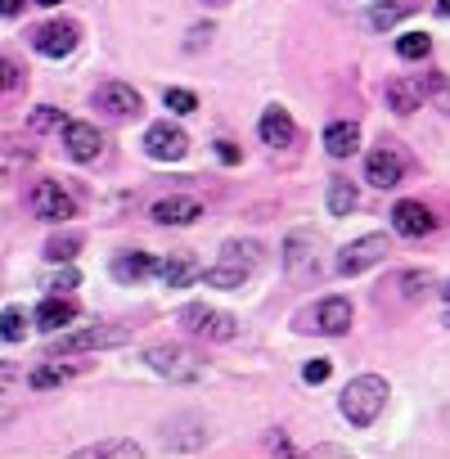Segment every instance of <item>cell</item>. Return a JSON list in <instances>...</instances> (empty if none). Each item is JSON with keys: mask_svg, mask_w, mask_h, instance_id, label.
Wrapping results in <instances>:
<instances>
[{"mask_svg": "<svg viewBox=\"0 0 450 459\" xmlns=\"http://www.w3.org/2000/svg\"><path fill=\"white\" fill-rule=\"evenodd\" d=\"M423 95L432 100V108H441V113L450 117V77H441V73H428V77H423Z\"/></svg>", "mask_w": 450, "mask_h": 459, "instance_id": "cell-28", "label": "cell"}, {"mask_svg": "<svg viewBox=\"0 0 450 459\" xmlns=\"http://www.w3.org/2000/svg\"><path fill=\"white\" fill-rule=\"evenodd\" d=\"M311 244H316V235H307V230L284 239V262H289V271H298V275H311V271H316V253H307Z\"/></svg>", "mask_w": 450, "mask_h": 459, "instance_id": "cell-19", "label": "cell"}, {"mask_svg": "<svg viewBox=\"0 0 450 459\" xmlns=\"http://www.w3.org/2000/svg\"><path fill=\"white\" fill-rule=\"evenodd\" d=\"M180 325H185L194 338H207V342L235 338V316H230V311H212V307H203V302L185 307V311H180Z\"/></svg>", "mask_w": 450, "mask_h": 459, "instance_id": "cell-3", "label": "cell"}, {"mask_svg": "<svg viewBox=\"0 0 450 459\" xmlns=\"http://www.w3.org/2000/svg\"><path fill=\"white\" fill-rule=\"evenodd\" d=\"M428 50H432V37H423V32L396 37V55H401V59H428Z\"/></svg>", "mask_w": 450, "mask_h": 459, "instance_id": "cell-29", "label": "cell"}, {"mask_svg": "<svg viewBox=\"0 0 450 459\" xmlns=\"http://www.w3.org/2000/svg\"><path fill=\"white\" fill-rule=\"evenodd\" d=\"M244 280H248V271L235 266V262H216V266L207 271V289H239Z\"/></svg>", "mask_w": 450, "mask_h": 459, "instance_id": "cell-25", "label": "cell"}, {"mask_svg": "<svg viewBox=\"0 0 450 459\" xmlns=\"http://www.w3.org/2000/svg\"><path fill=\"white\" fill-rule=\"evenodd\" d=\"M95 108H104L108 117H135L140 108H144V100H140V91L135 86H126V82H108V86H100L95 91Z\"/></svg>", "mask_w": 450, "mask_h": 459, "instance_id": "cell-8", "label": "cell"}, {"mask_svg": "<svg viewBox=\"0 0 450 459\" xmlns=\"http://www.w3.org/2000/svg\"><path fill=\"white\" fill-rule=\"evenodd\" d=\"M0 423H10V410H0Z\"/></svg>", "mask_w": 450, "mask_h": 459, "instance_id": "cell-44", "label": "cell"}, {"mask_svg": "<svg viewBox=\"0 0 450 459\" xmlns=\"http://www.w3.org/2000/svg\"><path fill=\"white\" fill-rule=\"evenodd\" d=\"M32 46H37V55H46V59H64V55L77 50V28H73V23H46V28L32 32Z\"/></svg>", "mask_w": 450, "mask_h": 459, "instance_id": "cell-11", "label": "cell"}, {"mask_svg": "<svg viewBox=\"0 0 450 459\" xmlns=\"http://www.w3.org/2000/svg\"><path fill=\"white\" fill-rule=\"evenodd\" d=\"M401 14H405V5H396V10H374V14H369V23H374V28H392Z\"/></svg>", "mask_w": 450, "mask_h": 459, "instance_id": "cell-36", "label": "cell"}, {"mask_svg": "<svg viewBox=\"0 0 450 459\" xmlns=\"http://www.w3.org/2000/svg\"><path fill=\"white\" fill-rule=\"evenodd\" d=\"M19 86H23V68H19V59L0 55V95H14Z\"/></svg>", "mask_w": 450, "mask_h": 459, "instance_id": "cell-32", "label": "cell"}, {"mask_svg": "<svg viewBox=\"0 0 450 459\" xmlns=\"http://www.w3.org/2000/svg\"><path fill=\"white\" fill-rule=\"evenodd\" d=\"M0 333H5L10 342H23V338H28V316H23L19 307H10L5 316H0Z\"/></svg>", "mask_w": 450, "mask_h": 459, "instance_id": "cell-31", "label": "cell"}, {"mask_svg": "<svg viewBox=\"0 0 450 459\" xmlns=\"http://www.w3.org/2000/svg\"><path fill=\"white\" fill-rule=\"evenodd\" d=\"M126 342V329H82V333H68V338H55L50 342V356H82V351H100V347H117Z\"/></svg>", "mask_w": 450, "mask_h": 459, "instance_id": "cell-4", "label": "cell"}, {"mask_svg": "<svg viewBox=\"0 0 450 459\" xmlns=\"http://www.w3.org/2000/svg\"><path fill=\"white\" fill-rule=\"evenodd\" d=\"M203 5H230V0H203Z\"/></svg>", "mask_w": 450, "mask_h": 459, "instance_id": "cell-43", "label": "cell"}, {"mask_svg": "<svg viewBox=\"0 0 450 459\" xmlns=\"http://www.w3.org/2000/svg\"><path fill=\"white\" fill-rule=\"evenodd\" d=\"M64 149H68L73 162H95L100 149H104V135L91 122H64Z\"/></svg>", "mask_w": 450, "mask_h": 459, "instance_id": "cell-10", "label": "cell"}, {"mask_svg": "<svg viewBox=\"0 0 450 459\" xmlns=\"http://www.w3.org/2000/svg\"><path fill=\"white\" fill-rule=\"evenodd\" d=\"M77 248H82V235H55V239L46 244V257H50V262H73Z\"/></svg>", "mask_w": 450, "mask_h": 459, "instance_id": "cell-30", "label": "cell"}, {"mask_svg": "<svg viewBox=\"0 0 450 459\" xmlns=\"http://www.w3.org/2000/svg\"><path fill=\"white\" fill-rule=\"evenodd\" d=\"M333 5H338V10H347V14H351V10L360 14V10H374L378 0H333Z\"/></svg>", "mask_w": 450, "mask_h": 459, "instance_id": "cell-39", "label": "cell"}, {"mask_svg": "<svg viewBox=\"0 0 450 459\" xmlns=\"http://www.w3.org/2000/svg\"><path fill=\"white\" fill-rule=\"evenodd\" d=\"M383 257H387V235H365L338 253V275H360V271L378 266Z\"/></svg>", "mask_w": 450, "mask_h": 459, "instance_id": "cell-5", "label": "cell"}, {"mask_svg": "<svg viewBox=\"0 0 450 459\" xmlns=\"http://www.w3.org/2000/svg\"><path fill=\"white\" fill-rule=\"evenodd\" d=\"M23 5H28V0H0V14L14 19V14H23Z\"/></svg>", "mask_w": 450, "mask_h": 459, "instance_id": "cell-41", "label": "cell"}, {"mask_svg": "<svg viewBox=\"0 0 450 459\" xmlns=\"http://www.w3.org/2000/svg\"><path fill=\"white\" fill-rule=\"evenodd\" d=\"M144 365H149L153 374L171 378V383H198V378L207 374L203 360L189 356V351H180V347H149V351H144Z\"/></svg>", "mask_w": 450, "mask_h": 459, "instance_id": "cell-2", "label": "cell"}, {"mask_svg": "<svg viewBox=\"0 0 450 459\" xmlns=\"http://www.w3.org/2000/svg\"><path fill=\"white\" fill-rule=\"evenodd\" d=\"M198 216H203L198 198H185V194L158 198V203H153V221H158V225H194Z\"/></svg>", "mask_w": 450, "mask_h": 459, "instance_id": "cell-13", "label": "cell"}, {"mask_svg": "<svg viewBox=\"0 0 450 459\" xmlns=\"http://www.w3.org/2000/svg\"><path fill=\"white\" fill-rule=\"evenodd\" d=\"M73 378V365H64V360H50V365H37L32 374H28V383L37 387V392H50V387H64Z\"/></svg>", "mask_w": 450, "mask_h": 459, "instance_id": "cell-22", "label": "cell"}, {"mask_svg": "<svg viewBox=\"0 0 450 459\" xmlns=\"http://www.w3.org/2000/svg\"><path fill=\"white\" fill-rule=\"evenodd\" d=\"M383 405H387V383L378 374H360V378H351L342 387V414L356 428H369L383 414Z\"/></svg>", "mask_w": 450, "mask_h": 459, "instance_id": "cell-1", "label": "cell"}, {"mask_svg": "<svg viewBox=\"0 0 450 459\" xmlns=\"http://www.w3.org/2000/svg\"><path fill=\"white\" fill-rule=\"evenodd\" d=\"M158 275H162L167 289H185L198 275V262H194V253H171V257L158 262Z\"/></svg>", "mask_w": 450, "mask_h": 459, "instance_id": "cell-16", "label": "cell"}, {"mask_svg": "<svg viewBox=\"0 0 450 459\" xmlns=\"http://www.w3.org/2000/svg\"><path fill=\"white\" fill-rule=\"evenodd\" d=\"M14 378H19V369H14L10 360H0V396L10 392V383H14Z\"/></svg>", "mask_w": 450, "mask_h": 459, "instance_id": "cell-37", "label": "cell"}, {"mask_svg": "<svg viewBox=\"0 0 450 459\" xmlns=\"http://www.w3.org/2000/svg\"><path fill=\"white\" fill-rule=\"evenodd\" d=\"M356 207H360V194H356V185L338 176V180L329 185V212H333V216H351Z\"/></svg>", "mask_w": 450, "mask_h": 459, "instance_id": "cell-23", "label": "cell"}, {"mask_svg": "<svg viewBox=\"0 0 450 459\" xmlns=\"http://www.w3.org/2000/svg\"><path fill=\"white\" fill-rule=\"evenodd\" d=\"M446 419H450V414H446Z\"/></svg>", "mask_w": 450, "mask_h": 459, "instance_id": "cell-48", "label": "cell"}, {"mask_svg": "<svg viewBox=\"0 0 450 459\" xmlns=\"http://www.w3.org/2000/svg\"><path fill=\"white\" fill-rule=\"evenodd\" d=\"M82 455H86V459H108V455H126V459H140L144 450H140L135 441H95V446H86Z\"/></svg>", "mask_w": 450, "mask_h": 459, "instance_id": "cell-27", "label": "cell"}, {"mask_svg": "<svg viewBox=\"0 0 450 459\" xmlns=\"http://www.w3.org/2000/svg\"><path fill=\"white\" fill-rule=\"evenodd\" d=\"M387 100H392V108H396V113H419V108H423V86H414V82L396 77V82L387 86Z\"/></svg>", "mask_w": 450, "mask_h": 459, "instance_id": "cell-21", "label": "cell"}, {"mask_svg": "<svg viewBox=\"0 0 450 459\" xmlns=\"http://www.w3.org/2000/svg\"><path fill=\"white\" fill-rule=\"evenodd\" d=\"M329 374H333V365H329V360H307V369H302V378H307V383H325Z\"/></svg>", "mask_w": 450, "mask_h": 459, "instance_id": "cell-35", "label": "cell"}, {"mask_svg": "<svg viewBox=\"0 0 450 459\" xmlns=\"http://www.w3.org/2000/svg\"><path fill=\"white\" fill-rule=\"evenodd\" d=\"M257 131H262V140H266L271 149H289V144H293V135H298V126H293V117H289L284 108H266Z\"/></svg>", "mask_w": 450, "mask_h": 459, "instance_id": "cell-15", "label": "cell"}, {"mask_svg": "<svg viewBox=\"0 0 450 459\" xmlns=\"http://www.w3.org/2000/svg\"><path fill=\"white\" fill-rule=\"evenodd\" d=\"M446 298H450V284H446Z\"/></svg>", "mask_w": 450, "mask_h": 459, "instance_id": "cell-46", "label": "cell"}, {"mask_svg": "<svg viewBox=\"0 0 450 459\" xmlns=\"http://www.w3.org/2000/svg\"><path fill=\"white\" fill-rule=\"evenodd\" d=\"M167 108L185 117V113H194V108H198V95H194V91H180V86H176V91H167Z\"/></svg>", "mask_w": 450, "mask_h": 459, "instance_id": "cell-34", "label": "cell"}, {"mask_svg": "<svg viewBox=\"0 0 450 459\" xmlns=\"http://www.w3.org/2000/svg\"><path fill=\"white\" fill-rule=\"evenodd\" d=\"M28 203H32V212H37L41 221H68V216L77 212L73 194H64V185H55V180H37L32 194H28Z\"/></svg>", "mask_w": 450, "mask_h": 459, "instance_id": "cell-7", "label": "cell"}, {"mask_svg": "<svg viewBox=\"0 0 450 459\" xmlns=\"http://www.w3.org/2000/svg\"><path fill=\"white\" fill-rule=\"evenodd\" d=\"M387 289H401V293H405V302H419V298L432 289V275H428V271H405V275H396Z\"/></svg>", "mask_w": 450, "mask_h": 459, "instance_id": "cell-26", "label": "cell"}, {"mask_svg": "<svg viewBox=\"0 0 450 459\" xmlns=\"http://www.w3.org/2000/svg\"><path fill=\"white\" fill-rule=\"evenodd\" d=\"M392 225H396V235H405V239H423V235L437 230V216H432V207L405 198V203L392 207Z\"/></svg>", "mask_w": 450, "mask_h": 459, "instance_id": "cell-9", "label": "cell"}, {"mask_svg": "<svg viewBox=\"0 0 450 459\" xmlns=\"http://www.w3.org/2000/svg\"><path fill=\"white\" fill-rule=\"evenodd\" d=\"M325 149H329L333 158H351V153L360 149V126H356V122H333V126H325Z\"/></svg>", "mask_w": 450, "mask_h": 459, "instance_id": "cell-17", "label": "cell"}, {"mask_svg": "<svg viewBox=\"0 0 450 459\" xmlns=\"http://www.w3.org/2000/svg\"><path fill=\"white\" fill-rule=\"evenodd\" d=\"M37 5H59V0H37Z\"/></svg>", "mask_w": 450, "mask_h": 459, "instance_id": "cell-45", "label": "cell"}, {"mask_svg": "<svg viewBox=\"0 0 450 459\" xmlns=\"http://www.w3.org/2000/svg\"><path fill=\"white\" fill-rule=\"evenodd\" d=\"M153 271H158V262L144 257V253H122V257H113V280H122V284H140V280H149Z\"/></svg>", "mask_w": 450, "mask_h": 459, "instance_id": "cell-18", "label": "cell"}, {"mask_svg": "<svg viewBox=\"0 0 450 459\" xmlns=\"http://www.w3.org/2000/svg\"><path fill=\"white\" fill-rule=\"evenodd\" d=\"M401 176H405V167H401V158L392 149H374L365 158V180L374 189H392V185H401Z\"/></svg>", "mask_w": 450, "mask_h": 459, "instance_id": "cell-12", "label": "cell"}, {"mask_svg": "<svg viewBox=\"0 0 450 459\" xmlns=\"http://www.w3.org/2000/svg\"><path fill=\"white\" fill-rule=\"evenodd\" d=\"M28 126H32L37 135H41V131H55V126H64V113H59V108H50V104H41V108L28 117Z\"/></svg>", "mask_w": 450, "mask_h": 459, "instance_id": "cell-33", "label": "cell"}, {"mask_svg": "<svg viewBox=\"0 0 450 459\" xmlns=\"http://www.w3.org/2000/svg\"><path fill=\"white\" fill-rule=\"evenodd\" d=\"M73 316H77V307L68 302V298H46L41 307H37V329H64V325H73Z\"/></svg>", "mask_w": 450, "mask_h": 459, "instance_id": "cell-20", "label": "cell"}, {"mask_svg": "<svg viewBox=\"0 0 450 459\" xmlns=\"http://www.w3.org/2000/svg\"><path fill=\"white\" fill-rule=\"evenodd\" d=\"M437 10H441V14L450 19V0H437Z\"/></svg>", "mask_w": 450, "mask_h": 459, "instance_id": "cell-42", "label": "cell"}, {"mask_svg": "<svg viewBox=\"0 0 450 459\" xmlns=\"http://www.w3.org/2000/svg\"><path fill=\"white\" fill-rule=\"evenodd\" d=\"M212 149H216V158H221V162H239V149H235L230 140H221V144H212Z\"/></svg>", "mask_w": 450, "mask_h": 459, "instance_id": "cell-38", "label": "cell"}, {"mask_svg": "<svg viewBox=\"0 0 450 459\" xmlns=\"http://www.w3.org/2000/svg\"><path fill=\"white\" fill-rule=\"evenodd\" d=\"M144 153L158 158V162H180V158L189 153V140H185L180 126H171V122H153V126L144 131Z\"/></svg>", "mask_w": 450, "mask_h": 459, "instance_id": "cell-6", "label": "cell"}, {"mask_svg": "<svg viewBox=\"0 0 450 459\" xmlns=\"http://www.w3.org/2000/svg\"><path fill=\"white\" fill-rule=\"evenodd\" d=\"M221 262H235V266L253 271V266L262 262V248H257V244H248V239H230V244L221 248Z\"/></svg>", "mask_w": 450, "mask_h": 459, "instance_id": "cell-24", "label": "cell"}, {"mask_svg": "<svg viewBox=\"0 0 450 459\" xmlns=\"http://www.w3.org/2000/svg\"><path fill=\"white\" fill-rule=\"evenodd\" d=\"M77 280H82L77 271H64V275H55V280H50V289H77Z\"/></svg>", "mask_w": 450, "mask_h": 459, "instance_id": "cell-40", "label": "cell"}, {"mask_svg": "<svg viewBox=\"0 0 450 459\" xmlns=\"http://www.w3.org/2000/svg\"><path fill=\"white\" fill-rule=\"evenodd\" d=\"M311 329H325V333L342 338V333L351 329V302H347V298H325V302L316 307V325H311Z\"/></svg>", "mask_w": 450, "mask_h": 459, "instance_id": "cell-14", "label": "cell"}, {"mask_svg": "<svg viewBox=\"0 0 450 459\" xmlns=\"http://www.w3.org/2000/svg\"><path fill=\"white\" fill-rule=\"evenodd\" d=\"M446 325H450V311H446Z\"/></svg>", "mask_w": 450, "mask_h": 459, "instance_id": "cell-47", "label": "cell"}]
</instances>
